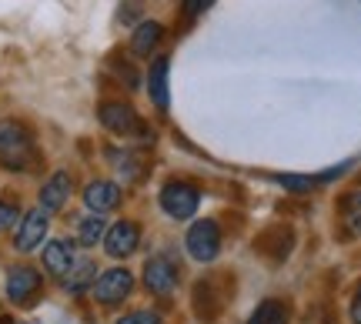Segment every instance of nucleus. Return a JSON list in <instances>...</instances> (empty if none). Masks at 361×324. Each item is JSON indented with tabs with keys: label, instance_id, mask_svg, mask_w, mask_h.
Returning a JSON list of instances; mask_svg holds the SVG:
<instances>
[{
	"label": "nucleus",
	"instance_id": "nucleus-1",
	"mask_svg": "<svg viewBox=\"0 0 361 324\" xmlns=\"http://www.w3.org/2000/svg\"><path fill=\"white\" fill-rule=\"evenodd\" d=\"M34 157V134L20 120H0V164L7 170H30Z\"/></svg>",
	"mask_w": 361,
	"mask_h": 324
},
{
	"label": "nucleus",
	"instance_id": "nucleus-2",
	"mask_svg": "<svg viewBox=\"0 0 361 324\" xmlns=\"http://www.w3.org/2000/svg\"><path fill=\"white\" fill-rule=\"evenodd\" d=\"M97 120H101L111 134H117V137H144V141L154 137L151 130L144 127V120L137 117V111L130 104H124V101H104V104L97 107Z\"/></svg>",
	"mask_w": 361,
	"mask_h": 324
},
{
	"label": "nucleus",
	"instance_id": "nucleus-3",
	"mask_svg": "<svg viewBox=\"0 0 361 324\" xmlns=\"http://www.w3.org/2000/svg\"><path fill=\"white\" fill-rule=\"evenodd\" d=\"M157 204L168 214L171 220H191L197 214V204H201V194L197 187H191L188 181H168L157 194Z\"/></svg>",
	"mask_w": 361,
	"mask_h": 324
},
{
	"label": "nucleus",
	"instance_id": "nucleus-4",
	"mask_svg": "<svg viewBox=\"0 0 361 324\" xmlns=\"http://www.w3.org/2000/svg\"><path fill=\"white\" fill-rule=\"evenodd\" d=\"M130 291H134V274L128 268H107L104 274L94 278V285H90V294L97 304L104 308H114L121 304L124 298H130Z\"/></svg>",
	"mask_w": 361,
	"mask_h": 324
},
{
	"label": "nucleus",
	"instance_id": "nucleus-5",
	"mask_svg": "<svg viewBox=\"0 0 361 324\" xmlns=\"http://www.w3.org/2000/svg\"><path fill=\"white\" fill-rule=\"evenodd\" d=\"M184 247H188V254L194 261H201V264H211V261L221 254V228L218 220H194L188 237H184Z\"/></svg>",
	"mask_w": 361,
	"mask_h": 324
},
{
	"label": "nucleus",
	"instance_id": "nucleus-6",
	"mask_svg": "<svg viewBox=\"0 0 361 324\" xmlns=\"http://www.w3.org/2000/svg\"><path fill=\"white\" fill-rule=\"evenodd\" d=\"M101 244H104V251H107V258L124 261L141 247V228H137L134 220H117V224L107 228Z\"/></svg>",
	"mask_w": 361,
	"mask_h": 324
},
{
	"label": "nucleus",
	"instance_id": "nucleus-7",
	"mask_svg": "<svg viewBox=\"0 0 361 324\" xmlns=\"http://www.w3.org/2000/svg\"><path fill=\"white\" fill-rule=\"evenodd\" d=\"M47 228H51V214L44 208H34L27 211L24 218H20V228L13 234V247L20 251V254H30V251H37L44 244V237H47Z\"/></svg>",
	"mask_w": 361,
	"mask_h": 324
},
{
	"label": "nucleus",
	"instance_id": "nucleus-8",
	"mask_svg": "<svg viewBox=\"0 0 361 324\" xmlns=\"http://www.w3.org/2000/svg\"><path fill=\"white\" fill-rule=\"evenodd\" d=\"M144 287H147L151 294H157V298L174 294V287H178V268H174L164 254L147 258V264H144Z\"/></svg>",
	"mask_w": 361,
	"mask_h": 324
},
{
	"label": "nucleus",
	"instance_id": "nucleus-9",
	"mask_svg": "<svg viewBox=\"0 0 361 324\" xmlns=\"http://www.w3.org/2000/svg\"><path fill=\"white\" fill-rule=\"evenodd\" d=\"M40 294V271L27 268V264H17L7 271V298L13 304H34Z\"/></svg>",
	"mask_w": 361,
	"mask_h": 324
},
{
	"label": "nucleus",
	"instance_id": "nucleus-10",
	"mask_svg": "<svg viewBox=\"0 0 361 324\" xmlns=\"http://www.w3.org/2000/svg\"><path fill=\"white\" fill-rule=\"evenodd\" d=\"M74 261H78L74 244L64 241V237H57V241H47V244H44V268H47V274L57 278V281H64V274L74 268Z\"/></svg>",
	"mask_w": 361,
	"mask_h": 324
},
{
	"label": "nucleus",
	"instance_id": "nucleus-11",
	"mask_svg": "<svg viewBox=\"0 0 361 324\" xmlns=\"http://www.w3.org/2000/svg\"><path fill=\"white\" fill-rule=\"evenodd\" d=\"M84 204L94 214H107L121 204V184L117 181H90L84 187Z\"/></svg>",
	"mask_w": 361,
	"mask_h": 324
},
{
	"label": "nucleus",
	"instance_id": "nucleus-12",
	"mask_svg": "<svg viewBox=\"0 0 361 324\" xmlns=\"http://www.w3.org/2000/svg\"><path fill=\"white\" fill-rule=\"evenodd\" d=\"M171 61L168 57H157L154 64H151V70H147V94H151V104L157 107V111H168L171 107Z\"/></svg>",
	"mask_w": 361,
	"mask_h": 324
},
{
	"label": "nucleus",
	"instance_id": "nucleus-13",
	"mask_svg": "<svg viewBox=\"0 0 361 324\" xmlns=\"http://www.w3.org/2000/svg\"><path fill=\"white\" fill-rule=\"evenodd\" d=\"M67 197H71V174L67 170H54L51 177L44 181V187H40V208L47 214H57L67 204Z\"/></svg>",
	"mask_w": 361,
	"mask_h": 324
},
{
	"label": "nucleus",
	"instance_id": "nucleus-14",
	"mask_svg": "<svg viewBox=\"0 0 361 324\" xmlns=\"http://www.w3.org/2000/svg\"><path fill=\"white\" fill-rule=\"evenodd\" d=\"M161 40H164V27L157 20H141L130 34V54L134 57H151L161 47Z\"/></svg>",
	"mask_w": 361,
	"mask_h": 324
},
{
	"label": "nucleus",
	"instance_id": "nucleus-15",
	"mask_svg": "<svg viewBox=\"0 0 361 324\" xmlns=\"http://www.w3.org/2000/svg\"><path fill=\"white\" fill-rule=\"evenodd\" d=\"M94 278H97V264L87 258H80V261H74V268L64 274L61 285H64L71 294H80V291H87V287L94 285Z\"/></svg>",
	"mask_w": 361,
	"mask_h": 324
},
{
	"label": "nucleus",
	"instance_id": "nucleus-16",
	"mask_svg": "<svg viewBox=\"0 0 361 324\" xmlns=\"http://www.w3.org/2000/svg\"><path fill=\"white\" fill-rule=\"evenodd\" d=\"M288 318H291V314H288V304L268 298L255 308V314L247 318V324H288Z\"/></svg>",
	"mask_w": 361,
	"mask_h": 324
},
{
	"label": "nucleus",
	"instance_id": "nucleus-17",
	"mask_svg": "<svg viewBox=\"0 0 361 324\" xmlns=\"http://www.w3.org/2000/svg\"><path fill=\"white\" fill-rule=\"evenodd\" d=\"M107 234V224H104V214H87V218L78 220V241L84 247H94L97 241H104Z\"/></svg>",
	"mask_w": 361,
	"mask_h": 324
},
{
	"label": "nucleus",
	"instance_id": "nucleus-18",
	"mask_svg": "<svg viewBox=\"0 0 361 324\" xmlns=\"http://www.w3.org/2000/svg\"><path fill=\"white\" fill-rule=\"evenodd\" d=\"M341 228L348 237H361V194H348L341 201Z\"/></svg>",
	"mask_w": 361,
	"mask_h": 324
},
{
	"label": "nucleus",
	"instance_id": "nucleus-19",
	"mask_svg": "<svg viewBox=\"0 0 361 324\" xmlns=\"http://www.w3.org/2000/svg\"><path fill=\"white\" fill-rule=\"evenodd\" d=\"M274 181L281 184L284 191H291V194H308V191H314L318 187V177H305V174H278Z\"/></svg>",
	"mask_w": 361,
	"mask_h": 324
},
{
	"label": "nucleus",
	"instance_id": "nucleus-20",
	"mask_svg": "<svg viewBox=\"0 0 361 324\" xmlns=\"http://www.w3.org/2000/svg\"><path fill=\"white\" fill-rule=\"evenodd\" d=\"M117 324H164L161 321V314L154 311H130L124 318H117Z\"/></svg>",
	"mask_w": 361,
	"mask_h": 324
},
{
	"label": "nucleus",
	"instance_id": "nucleus-21",
	"mask_svg": "<svg viewBox=\"0 0 361 324\" xmlns=\"http://www.w3.org/2000/svg\"><path fill=\"white\" fill-rule=\"evenodd\" d=\"M13 224H17V204L0 197V231H11Z\"/></svg>",
	"mask_w": 361,
	"mask_h": 324
},
{
	"label": "nucleus",
	"instance_id": "nucleus-22",
	"mask_svg": "<svg viewBox=\"0 0 361 324\" xmlns=\"http://www.w3.org/2000/svg\"><path fill=\"white\" fill-rule=\"evenodd\" d=\"M180 7H184V17L194 20V17H201L204 11H211V7H214V0H184Z\"/></svg>",
	"mask_w": 361,
	"mask_h": 324
},
{
	"label": "nucleus",
	"instance_id": "nucleus-23",
	"mask_svg": "<svg viewBox=\"0 0 361 324\" xmlns=\"http://www.w3.org/2000/svg\"><path fill=\"white\" fill-rule=\"evenodd\" d=\"M351 321L361 324V287H358V294H355V301H351Z\"/></svg>",
	"mask_w": 361,
	"mask_h": 324
}]
</instances>
